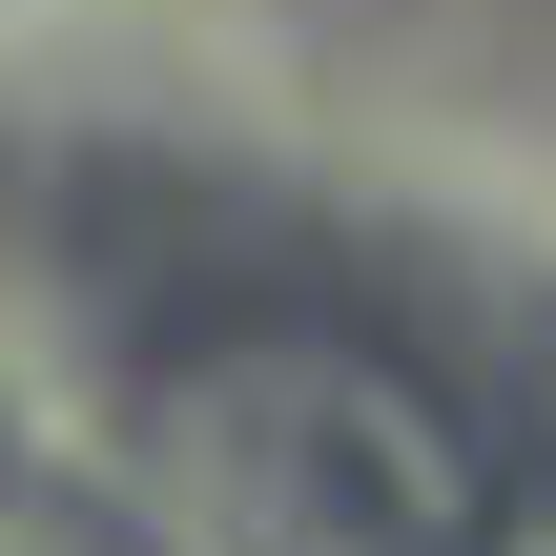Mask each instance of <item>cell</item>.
<instances>
[{
    "instance_id": "6da1fadb",
    "label": "cell",
    "mask_w": 556,
    "mask_h": 556,
    "mask_svg": "<svg viewBox=\"0 0 556 556\" xmlns=\"http://www.w3.org/2000/svg\"><path fill=\"white\" fill-rule=\"evenodd\" d=\"M165 536L206 556H475V433L351 330H227L144 413Z\"/></svg>"
},
{
    "instance_id": "7a4b0ae2",
    "label": "cell",
    "mask_w": 556,
    "mask_h": 556,
    "mask_svg": "<svg viewBox=\"0 0 556 556\" xmlns=\"http://www.w3.org/2000/svg\"><path fill=\"white\" fill-rule=\"evenodd\" d=\"M0 556H124V536H83V516H41V495H0Z\"/></svg>"
}]
</instances>
